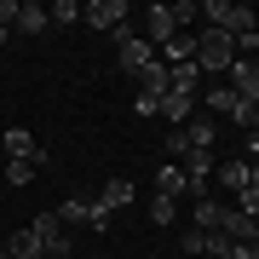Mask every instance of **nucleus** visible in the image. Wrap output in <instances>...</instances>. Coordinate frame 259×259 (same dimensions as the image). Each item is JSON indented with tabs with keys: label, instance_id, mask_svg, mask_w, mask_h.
I'll return each instance as SVG.
<instances>
[{
	"label": "nucleus",
	"instance_id": "5",
	"mask_svg": "<svg viewBox=\"0 0 259 259\" xmlns=\"http://www.w3.org/2000/svg\"><path fill=\"white\" fill-rule=\"evenodd\" d=\"M29 231L40 236V248H47V259H64V253H69V225L58 219V207H52V213H40V219L29 225Z\"/></svg>",
	"mask_w": 259,
	"mask_h": 259
},
{
	"label": "nucleus",
	"instance_id": "13",
	"mask_svg": "<svg viewBox=\"0 0 259 259\" xmlns=\"http://www.w3.org/2000/svg\"><path fill=\"white\" fill-rule=\"evenodd\" d=\"M196 110H202V104H196V93H167V98H161V115L173 121V127H185Z\"/></svg>",
	"mask_w": 259,
	"mask_h": 259
},
{
	"label": "nucleus",
	"instance_id": "14",
	"mask_svg": "<svg viewBox=\"0 0 259 259\" xmlns=\"http://www.w3.org/2000/svg\"><path fill=\"white\" fill-rule=\"evenodd\" d=\"M6 253H12V259H47V248H40V236L29 231V225H23V231L6 242Z\"/></svg>",
	"mask_w": 259,
	"mask_h": 259
},
{
	"label": "nucleus",
	"instance_id": "11",
	"mask_svg": "<svg viewBox=\"0 0 259 259\" xmlns=\"http://www.w3.org/2000/svg\"><path fill=\"white\" fill-rule=\"evenodd\" d=\"M242 110H248V104H242V98H236V93H231L225 81H219V87H207V115H213V121H219V115L242 121Z\"/></svg>",
	"mask_w": 259,
	"mask_h": 259
},
{
	"label": "nucleus",
	"instance_id": "12",
	"mask_svg": "<svg viewBox=\"0 0 259 259\" xmlns=\"http://www.w3.org/2000/svg\"><path fill=\"white\" fill-rule=\"evenodd\" d=\"M225 248H231V242H225V231H196V225L185 231V253H213V259H219Z\"/></svg>",
	"mask_w": 259,
	"mask_h": 259
},
{
	"label": "nucleus",
	"instance_id": "7",
	"mask_svg": "<svg viewBox=\"0 0 259 259\" xmlns=\"http://www.w3.org/2000/svg\"><path fill=\"white\" fill-rule=\"evenodd\" d=\"M121 18H127V0H87L81 6V23H93V29H121Z\"/></svg>",
	"mask_w": 259,
	"mask_h": 259
},
{
	"label": "nucleus",
	"instance_id": "6",
	"mask_svg": "<svg viewBox=\"0 0 259 259\" xmlns=\"http://www.w3.org/2000/svg\"><path fill=\"white\" fill-rule=\"evenodd\" d=\"M225 75H231L225 87H231L242 104H259V64H253V58H236V64L225 69Z\"/></svg>",
	"mask_w": 259,
	"mask_h": 259
},
{
	"label": "nucleus",
	"instance_id": "27",
	"mask_svg": "<svg viewBox=\"0 0 259 259\" xmlns=\"http://www.w3.org/2000/svg\"><path fill=\"white\" fill-rule=\"evenodd\" d=\"M236 52H242V58H253V52H259V29H253V35H242V40H236Z\"/></svg>",
	"mask_w": 259,
	"mask_h": 259
},
{
	"label": "nucleus",
	"instance_id": "10",
	"mask_svg": "<svg viewBox=\"0 0 259 259\" xmlns=\"http://www.w3.org/2000/svg\"><path fill=\"white\" fill-rule=\"evenodd\" d=\"M173 35H185V29L173 23V6H150L144 12V40H150V47H167Z\"/></svg>",
	"mask_w": 259,
	"mask_h": 259
},
{
	"label": "nucleus",
	"instance_id": "16",
	"mask_svg": "<svg viewBox=\"0 0 259 259\" xmlns=\"http://www.w3.org/2000/svg\"><path fill=\"white\" fill-rule=\"evenodd\" d=\"M156 196H173V202L185 196V167H179V161H167L161 173H156Z\"/></svg>",
	"mask_w": 259,
	"mask_h": 259
},
{
	"label": "nucleus",
	"instance_id": "22",
	"mask_svg": "<svg viewBox=\"0 0 259 259\" xmlns=\"http://www.w3.org/2000/svg\"><path fill=\"white\" fill-rule=\"evenodd\" d=\"M47 18H52V23H81V6H75V0H52Z\"/></svg>",
	"mask_w": 259,
	"mask_h": 259
},
{
	"label": "nucleus",
	"instance_id": "8",
	"mask_svg": "<svg viewBox=\"0 0 259 259\" xmlns=\"http://www.w3.org/2000/svg\"><path fill=\"white\" fill-rule=\"evenodd\" d=\"M179 133H185V144H190V150H202V156H213V139H219V121H213L207 110H196V115H190V121H185Z\"/></svg>",
	"mask_w": 259,
	"mask_h": 259
},
{
	"label": "nucleus",
	"instance_id": "4",
	"mask_svg": "<svg viewBox=\"0 0 259 259\" xmlns=\"http://www.w3.org/2000/svg\"><path fill=\"white\" fill-rule=\"evenodd\" d=\"M58 219H64V225H93V231H110V207H104V202H87V196H69V202L58 207Z\"/></svg>",
	"mask_w": 259,
	"mask_h": 259
},
{
	"label": "nucleus",
	"instance_id": "31",
	"mask_svg": "<svg viewBox=\"0 0 259 259\" xmlns=\"http://www.w3.org/2000/svg\"><path fill=\"white\" fill-rule=\"evenodd\" d=\"M0 259H12V253H6V248H0Z\"/></svg>",
	"mask_w": 259,
	"mask_h": 259
},
{
	"label": "nucleus",
	"instance_id": "25",
	"mask_svg": "<svg viewBox=\"0 0 259 259\" xmlns=\"http://www.w3.org/2000/svg\"><path fill=\"white\" fill-rule=\"evenodd\" d=\"M18 12H23V0H0V29L18 23Z\"/></svg>",
	"mask_w": 259,
	"mask_h": 259
},
{
	"label": "nucleus",
	"instance_id": "21",
	"mask_svg": "<svg viewBox=\"0 0 259 259\" xmlns=\"http://www.w3.org/2000/svg\"><path fill=\"white\" fill-rule=\"evenodd\" d=\"M173 219H179V202H173V196H156V202H150V225H161V231H167Z\"/></svg>",
	"mask_w": 259,
	"mask_h": 259
},
{
	"label": "nucleus",
	"instance_id": "15",
	"mask_svg": "<svg viewBox=\"0 0 259 259\" xmlns=\"http://www.w3.org/2000/svg\"><path fill=\"white\" fill-rule=\"evenodd\" d=\"M213 179H219L231 196H242V190H248V161H225V167H213Z\"/></svg>",
	"mask_w": 259,
	"mask_h": 259
},
{
	"label": "nucleus",
	"instance_id": "18",
	"mask_svg": "<svg viewBox=\"0 0 259 259\" xmlns=\"http://www.w3.org/2000/svg\"><path fill=\"white\" fill-rule=\"evenodd\" d=\"M98 202L110 207V213H115V207H127V202H133V179H110V185H104V196H98Z\"/></svg>",
	"mask_w": 259,
	"mask_h": 259
},
{
	"label": "nucleus",
	"instance_id": "1",
	"mask_svg": "<svg viewBox=\"0 0 259 259\" xmlns=\"http://www.w3.org/2000/svg\"><path fill=\"white\" fill-rule=\"evenodd\" d=\"M202 18H207V29H219V35H231V40L259 29L253 6H231V0H202Z\"/></svg>",
	"mask_w": 259,
	"mask_h": 259
},
{
	"label": "nucleus",
	"instance_id": "32",
	"mask_svg": "<svg viewBox=\"0 0 259 259\" xmlns=\"http://www.w3.org/2000/svg\"><path fill=\"white\" fill-rule=\"evenodd\" d=\"M253 64H259V58H253Z\"/></svg>",
	"mask_w": 259,
	"mask_h": 259
},
{
	"label": "nucleus",
	"instance_id": "30",
	"mask_svg": "<svg viewBox=\"0 0 259 259\" xmlns=\"http://www.w3.org/2000/svg\"><path fill=\"white\" fill-rule=\"evenodd\" d=\"M248 185H259V161H248Z\"/></svg>",
	"mask_w": 259,
	"mask_h": 259
},
{
	"label": "nucleus",
	"instance_id": "23",
	"mask_svg": "<svg viewBox=\"0 0 259 259\" xmlns=\"http://www.w3.org/2000/svg\"><path fill=\"white\" fill-rule=\"evenodd\" d=\"M35 173H40L35 161H6V185H18V190H23V185H29Z\"/></svg>",
	"mask_w": 259,
	"mask_h": 259
},
{
	"label": "nucleus",
	"instance_id": "24",
	"mask_svg": "<svg viewBox=\"0 0 259 259\" xmlns=\"http://www.w3.org/2000/svg\"><path fill=\"white\" fill-rule=\"evenodd\" d=\"M236 213H248V219H259V185H248L236 196Z\"/></svg>",
	"mask_w": 259,
	"mask_h": 259
},
{
	"label": "nucleus",
	"instance_id": "20",
	"mask_svg": "<svg viewBox=\"0 0 259 259\" xmlns=\"http://www.w3.org/2000/svg\"><path fill=\"white\" fill-rule=\"evenodd\" d=\"M47 23H52V18H47V6H29V0H23V12H18V29H23V35H40Z\"/></svg>",
	"mask_w": 259,
	"mask_h": 259
},
{
	"label": "nucleus",
	"instance_id": "26",
	"mask_svg": "<svg viewBox=\"0 0 259 259\" xmlns=\"http://www.w3.org/2000/svg\"><path fill=\"white\" fill-rule=\"evenodd\" d=\"M167 156H190V144H185V133H179V127L167 133Z\"/></svg>",
	"mask_w": 259,
	"mask_h": 259
},
{
	"label": "nucleus",
	"instance_id": "29",
	"mask_svg": "<svg viewBox=\"0 0 259 259\" xmlns=\"http://www.w3.org/2000/svg\"><path fill=\"white\" fill-rule=\"evenodd\" d=\"M248 156H259V127H253V133H248Z\"/></svg>",
	"mask_w": 259,
	"mask_h": 259
},
{
	"label": "nucleus",
	"instance_id": "9",
	"mask_svg": "<svg viewBox=\"0 0 259 259\" xmlns=\"http://www.w3.org/2000/svg\"><path fill=\"white\" fill-rule=\"evenodd\" d=\"M207 185H213V156L190 150V156H185V190H190V202H202Z\"/></svg>",
	"mask_w": 259,
	"mask_h": 259
},
{
	"label": "nucleus",
	"instance_id": "2",
	"mask_svg": "<svg viewBox=\"0 0 259 259\" xmlns=\"http://www.w3.org/2000/svg\"><path fill=\"white\" fill-rule=\"evenodd\" d=\"M231 64H236V40H231V35H219V29L196 35V69H207V75H225Z\"/></svg>",
	"mask_w": 259,
	"mask_h": 259
},
{
	"label": "nucleus",
	"instance_id": "17",
	"mask_svg": "<svg viewBox=\"0 0 259 259\" xmlns=\"http://www.w3.org/2000/svg\"><path fill=\"white\" fill-rule=\"evenodd\" d=\"M161 52H167V64H196V35L185 29V35H173Z\"/></svg>",
	"mask_w": 259,
	"mask_h": 259
},
{
	"label": "nucleus",
	"instance_id": "28",
	"mask_svg": "<svg viewBox=\"0 0 259 259\" xmlns=\"http://www.w3.org/2000/svg\"><path fill=\"white\" fill-rule=\"evenodd\" d=\"M219 259H253V248H242V242H231V248H225Z\"/></svg>",
	"mask_w": 259,
	"mask_h": 259
},
{
	"label": "nucleus",
	"instance_id": "3",
	"mask_svg": "<svg viewBox=\"0 0 259 259\" xmlns=\"http://www.w3.org/2000/svg\"><path fill=\"white\" fill-rule=\"evenodd\" d=\"M115 64H121V69H127V75H133V81H139V75H144L150 64H156V47H150V40H144V35H133V29H127V23H121V29H115Z\"/></svg>",
	"mask_w": 259,
	"mask_h": 259
},
{
	"label": "nucleus",
	"instance_id": "19",
	"mask_svg": "<svg viewBox=\"0 0 259 259\" xmlns=\"http://www.w3.org/2000/svg\"><path fill=\"white\" fill-rule=\"evenodd\" d=\"M219 219H225V202H196V231H219Z\"/></svg>",
	"mask_w": 259,
	"mask_h": 259
}]
</instances>
